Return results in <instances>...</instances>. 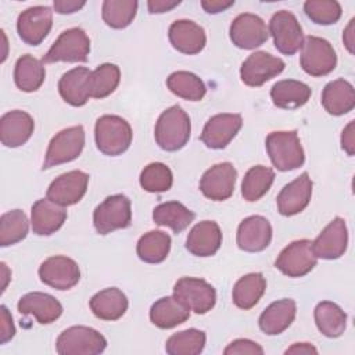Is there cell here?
I'll return each mask as SVG.
<instances>
[{"label": "cell", "mask_w": 355, "mask_h": 355, "mask_svg": "<svg viewBox=\"0 0 355 355\" xmlns=\"http://www.w3.org/2000/svg\"><path fill=\"white\" fill-rule=\"evenodd\" d=\"M190 318V309L175 295L157 300L150 308V320L159 329H172Z\"/></svg>", "instance_id": "cell-32"}, {"label": "cell", "mask_w": 355, "mask_h": 355, "mask_svg": "<svg viewBox=\"0 0 355 355\" xmlns=\"http://www.w3.org/2000/svg\"><path fill=\"white\" fill-rule=\"evenodd\" d=\"M89 184V175L83 171H69L55 178L49 189L47 198L61 207H69L82 200Z\"/></svg>", "instance_id": "cell-16"}, {"label": "cell", "mask_w": 355, "mask_h": 355, "mask_svg": "<svg viewBox=\"0 0 355 355\" xmlns=\"http://www.w3.org/2000/svg\"><path fill=\"white\" fill-rule=\"evenodd\" d=\"M132 223L130 200L123 194H114L98 204L93 212V225L98 234H108L125 229Z\"/></svg>", "instance_id": "cell-6"}, {"label": "cell", "mask_w": 355, "mask_h": 355, "mask_svg": "<svg viewBox=\"0 0 355 355\" xmlns=\"http://www.w3.org/2000/svg\"><path fill=\"white\" fill-rule=\"evenodd\" d=\"M171 250V237L161 230L144 233L136 245L137 257L147 263H159L166 259Z\"/></svg>", "instance_id": "cell-37"}, {"label": "cell", "mask_w": 355, "mask_h": 355, "mask_svg": "<svg viewBox=\"0 0 355 355\" xmlns=\"http://www.w3.org/2000/svg\"><path fill=\"white\" fill-rule=\"evenodd\" d=\"M207 336L202 330L187 329L172 334L165 344L169 355H198L205 347Z\"/></svg>", "instance_id": "cell-40"}, {"label": "cell", "mask_w": 355, "mask_h": 355, "mask_svg": "<svg viewBox=\"0 0 355 355\" xmlns=\"http://www.w3.org/2000/svg\"><path fill=\"white\" fill-rule=\"evenodd\" d=\"M237 171L230 162H220L204 172L200 180L201 193L212 201L227 200L234 191Z\"/></svg>", "instance_id": "cell-17"}, {"label": "cell", "mask_w": 355, "mask_h": 355, "mask_svg": "<svg viewBox=\"0 0 355 355\" xmlns=\"http://www.w3.org/2000/svg\"><path fill=\"white\" fill-rule=\"evenodd\" d=\"M121 80L119 67L111 62L98 65L90 73V97L104 98L115 92Z\"/></svg>", "instance_id": "cell-42"}, {"label": "cell", "mask_w": 355, "mask_h": 355, "mask_svg": "<svg viewBox=\"0 0 355 355\" xmlns=\"http://www.w3.org/2000/svg\"><path fill=\"white\" fill-rule=\"evenodd\" d=\"M107 347L105 337L87 326H72L65 329L55 341L60 355H97Z\"/></svg>", "instance_id": "cell-4"}, {"label": "cell", "mask_w": 355, "mask_h": 355, "mask_svg": "<svg viewBox=\"0 0 355 355\" xmlns=\"http://www.w3.org/2000/svg\"><path fill=\"white\" fill-rule=\"evenodd\" d=\"M90 73L86 67H76L67 71L58 80V92L65 103L72 107H82L90 98Z\"/></svg>", "instance_id": "cell-24"}, {"label": "cell", "mask_w": 355, "mask_h": 355, "mask_svg": "<svg viewBox=\"0 0 355 355\" xmlns=\"http://www.w3.org/2000/svg\"><path fill=\"white\" fill-rule=\"evenodd\" d=\"M272 240V226L265 216L252 215L241 220L237 229V245L247 252L263 251Z\"/></svg>", "instance_id": "cell-21"}, {"label": "cell", "mask_w": 355, "mask_h": 355, "mask_svg": "<svg viewBox=\"0 0 355 355\" xmlns=\"http://www.w3.org/2000/svg\"><path fill=\"white\" fill-rule=\"evenodd\" d=\"M67 220V209L51 200L40 198L31 209L32 230L37 236H50L55 233Z\"/></svg>", "instance_id": "cell-26"}, {"label": "cell", "mask_w": 355, "mask_h": 355, "mask_svg": "<svg viewBox=\"0 0 355 355\" xmlns=\"http://www.w3.org/2000/svg\"><path fill=\"white\" fill-rule=\"evenodd\" d=\"M46 78L43 61L31 54L19 57L14 68V82L17 87L25 93H32L40 89Z\"/></svg>", "instance_id": "cell-33"}, {"label": "cell", "mask_w": 355, "mask_h": 355, "mask_svg": "<svg viewBox=\"0 0 355 355\" xmlns=\"http://www.w3.org/2000/svg\"><path fill=\"white\" fill-rule=\"evenodd\" d=\"M286 64L282 58L266 51H255L250 54L240 68V78L244 85L258 87L283 72Z\"/></svg>", "instance_id": "cell-12"}, {"label": "cell", "mask_w": 355, "mask_h": 355, "mask_svg": "<svg viewBox=\"0 0 355 355\" xmlns=\"http://www.w3.org/2000/svg\"><path fill=\"white\" fill-rule=\"evenodd\" d=\"M90 309L101 320H118L128 311V298L116 287H108L96 293L89 301Z\"/></svg>", "instance_id": "cell-29"}, {"label": "cell", "mask_w": 355, "mask_h": 355, "mask_svg": "<svg viewBox=\"0 0 355 355\" xmlns=\"http://www.w3.org/2000/svg\"><path fill=\"white\" fill-rule=\"evenodd\" d=\"M35 129L33 118L21 110L6 112L0 119V140L6 147L15 148L25 144Z\"/></svg>", "instance_id": "cell-23"}, {"label": "cell", "mask_w": 355, "mask_h": 355, "mask_svg": "<svg viewBox=\"0 0 355 355\" xmlns=\"http://www.w3.org/2000/svg\"><path fill=\"white\" fill-rule=\"evenodd\" d=\"M222 244V230L215 220L198 222L187 234L186 250L196 257H211Z\"/></svg>", "instance_id": "cell-25"}, {"label": "cell", "mask_w": 355, "mask_h": 355, "mask_svg": "<svg viewBox=\"0 0 355 355\" xmlns=\"http://www.w3.org/2000/svg\"><path fill=\"white\" fill-rule=\"evenodd\" d=\"M348 245V230L345 220L334 218L312 241V251L316 258L337 259L344 255Z\"/></svg>", "instance_id": "cell-19"}, {"label": "cell", "mask_w": 355, "mask_h": 355, "mask_svg": "<svg viewBox=\"0 0 355 355\" xmlns=\"http://www.w3.org/2000/svg\"><path fill=\"white\" fill-rule=\"evenodd\" d=\"M268 155L277 171L286 172L302 166L304 150L297 130L272 132L265 140Z\"/></svg>", "instance_id": "cell-3"}, {"label": "cell", "mask_w": 355, "mask_h": 355, "mask_svg": "<svg viewBox=\"0 0 355 355\" xmlns=\"http://www.w3.org/2000/svg\"><path fill=\"white\" fill-rule=\"evenodd\" d=\"M39 277L44 284L55 290H69L79 283L80 269L73 259L64 255H54L42 262Z\"/></svg>", "instance_id": "cell-15"}, {"label": "cell", "mask_w": 355, "mask_h": 355, "mask_svg": "<svg viewBox=\"0 0 355 355\" xmlns=\"http://www.w3.org/2000/svg\"><path fill=\"white\" fill-rule=\"evenodd\" d=\"M234 4V0L225 1V0H204L201 1V7L208 12V14H218Z\"/></svg>", "instance_id": "cell-51"}, {"label": "cell", "mask_w": 355, "mask_h": 355, "mask_svg": "<svg viewBox=\"0 0 355 355\" xmlns=\"http://www.w3.org/2000/svg\"><path fill=\"white\" fill-rule=\"evenodd\" d=\"M196 214L179 201H166L153 211V220L159 226H166L175 233L183 232L194 220Z\"/></svg>", "instance_id": "cell-35"}, {"label": "cell", "mask_w": 355, "mask_h": 355, "mask_svg": "<svg viewBox=\"0 0 355 355\" xmlns=\"http://www.w3.org/2000/svg\"><path fill=\"white\" fill-rule=\"evenodd\" d=\"M312 197V180L306 172L287 183L277 194V211L284 216H293L304 211Z\"/></svg>", "instance_id": "cell-20"}, {"label": "cell", "mask_w": 355, "mask_h": 355, "mask_svg": "<svg viewBox=\"0 0 355 355\" xmlns=\"http://www.w3.org/2000/svg\"><path fill=\"white\" fill-rule=\"evenodd\" d=\"M263 348L247 338H237L232 341L225 349V355H243V354H251V355H263Z\"/></svg>", "instance_id": "cell-46"}, {"label": "cell", "mask_w": 355, "mask_h": 355, "mask_svg": "<svg viewBox=\"0 0 355 355\" xmlns=\"http://www.w3.org/2000/svg\"><path fill=\"white\" fill-rule=\"evenodd\" d=\"M354 22H355V19L352 18L343 32V42L351 54L354 53Z\"/></svg>", "instance_id": "cell-53"}, {"label": "cell", "mask_w": 355, "mask_h": 355, "mask_svg": "<svg viewBox=\"0 0 355 355\" xmlns=\"http://www.w3.org/2000/svg\"><path fill=\"white\" fill-rule=\"evenodd\" d=\"M169 42L178 51L189 55L202 51L207 43L205 31L202 26L190 19L175 21L168 31Z\"/></svg>", "instance_id": "cell-22"}, {"label": "cell", "mask_w": 355, "mask_h": 355, "mask_svg": "<svg viewBox=\"0 0 355 355\" xmlns=\"http://www.w3.org/2000/svg\"><path fill=\"white\" fill-rule=\"evenodd\" d=\"M313 316L319 331L329 338L340 337L347 327V313L331 301L319 302Z\"/></svg>", "instance_id": "cell-36"}, {"label": "cell", "mask_w": 355, "mask_h": 355, "mask_svg": "<svg viewBox=\"0 0 355 355\" xmlns=\"http://www.w3.org/2000/svg\"><path fill=\"white\" fill-rule=\"evenodd\" d=\"M19 313L33 316L40 324H49L57 320L62 313V305L53 295L33 291L22 295L17 305Z\"/></svg>", "instance_id": "cell-27"}, {"label": "cell", "mask_w": 355, "mask_h": 355, "mask_svg": "<svg viewBox=\"0 0 355 355\" xmlns=\"http://www.w3.org/2000/svg\"><path fill=\"white\" fill-rule=\"evenodd\" d=\"M15 336V327L12 323V316L6 308V305L0 306V344L8 343Z\"/></svg>", "instance_id": "cell-47"}, {"label": "cell", "mask_w": 355, "mask_h": 355, "mask_svg": "<svg viewBox=\"0 0 355 355\" xmlns=\"http://www.w3.org/2000/svg\"><path fill=\"white\" fill-rule=\"evenodd\" d=\"M132 128L122 116L103 115L96 121V146L105 155L116 157L125 153L132 143Z\"/></svg>", "instance_id": "cell-2"}, {"label": "cell", "mask_w": 355, "mask_h": 355, "mask_svg": "<svg viewBox=\"0 0 355 355\" xmlns=\"http://www.w3.org/2000/svg\"><path fill=\"white\" fill-rule=\"evenodd\" d=\"M168 89L178 97L189 101H200L207 93L204 82L193 72L176 71L166 79Z\"/></svg>", "instance_id": "cell-39"}, {"label": "cell", "mask_w": 355, "mask_h": 355, "mask_svg": "<svg viewBox=\"0 0 355 355\" xmlns=\"http://www.w3.org/2000/svg\"><path fill=\"white\" fill-rule=\"evenodd\" d=\"M311 87L295 79H283L270 89V98L277 108L295 110L302 107L311 98Z\"/></svg>", "instance_id": "cell-31"}, {"label": "cell", "mask_w": 355, "mask_h": 355, "mask_svg": "<svg viewBox=\"0 0 355 355\" xmlns=\"http://www.w3.org/2000/svg\"><path fill=\"white\" fill-rule=\"evenodd\" d=\"M297 304L291 298H283L272 302L259 316V329L268 336L283 333L294 322Z\"/></svg>", "instance_id": "cell-28"}, {"label": "cell", "mask_w": 355, "mask_h": 355, "mask_svg": "<svg viewBox=\"0 0 355 355\" xmlns=\"http://www.w3.org/2000/svg\"><path fill=\"white\" fill-rule=\"evenodd\" d=\"M318 258L312 251V241L295 240L282 250L275 266L288 277H302L316 266Z\"/></svg>", "instance_id": "cell-11"}, {"label": "cell", "mask_w": 355, "mask_h": 355, "mask_svg": "<svg viewBox=\"0 0 355 355\" xmlns=\"http://www.w3.org/2000/svg\"><path fill=\"white\" fill-rule=\"evenodd\" d=\"M243 125L240 114H218L211 116L200 136V140L214 150L225 148L239 133Z\"/></svg>", "instance_id": "cell-18"}, {"label": "cell", "mask_w": 355, "mask_h": 355, "mask_svg": "<svg viewBox=\"0 0 355 355\" xmlns=\"http://www.w3.org/2000/svg\"><path fill=\"white\" fill-rule=\"evenodd\" d=\"M173 295L190 311L204 315L215 306V288L200 277H180L173 287Z\"/></svg>", "instance_id": "cell-10"}, {"label": "cell", "mask_w": 355, "mask_h": 355, "mask_svg": "<svg viewBox=\"0 0 355 355\" xmlns=\"http://www.w3.org/2000/svg\"><path fill=\"white\" fill-rule=\"evenodd\" d=\"M53 26V11L47 6L29 7L18 15L17 32L29 46H39Z\"/></svg>", "instance_id": "cell-13"}, {"label": "cell", "mask_w": 355, "mask_h": 355, "mask_svg": "<svg viewBox=\"0 0 355 355\" xmlns=\"http://www.w3.org/2000/svg\"><path fill=\"white\" fill-rule=\"evenodd\" d=\"M354 121H351L343 130L341 135V147L348 155H354L355 153V133H354Z\"/></svg>", "instance_id": "cell-48"}, {"label": "cell", "mask_w": 355, "mask_h": 355, "mask_svg": "<svg viewBox=\"0 0 355 355\" xmlns=\"http://www.w3.org/2000/svg\"><path fill=\"white\" fill-rule=\"evenodd\" d=\"M306 17L318 25L336 24L341 17V6L334 0H308L304 3Z\"/></svg>", "instance_id": "cell-45"}, {"label": "cell", "mask_w": 355, "mask_h": 355, "mask_svg": "<svg viewBox=\"0 0 355 355\" xmlns=\"http://www.w3.org/2000/svg\"><path fill=\"white\" fill-rule=\"evenodd\" d=\"M137 6L136 0H105L101 7V15L108 26L123 29L135 19Z\"/></svg>", "instance_id": "cell-43"}, {"label": "cell", "mask_w": 355, "mask_h": 355, "mask_svg": "<svg viewBox=\"0 0 355 355\" xmlns=\"http://www.w3.org/2000/svg\"><path fill=\"white\" fill-rule=\"evenodd\" d=\"M322 105L330 115H344L355 107L354 86L345 79L329 82L322 92Z\"/></svg>", "instance_id": "cell-30"}, {"label": "cell", "mask_w": 355, "mask_h": 355, "mask_svg": "<svg viewBox=\"0 0 355 355\" xmlns=\"http://www.w3.org/2000/svg\"><path fill=\"white\" fill-rule=\"evenodd\" d=\"M180 4L179 0L175 1H169V0H150L147 3L148 7V12L150 14H162V12H168L172 8L178 7Z\"/></svg>", "instance_id": "cell-50"}, {"label": "cell", "mask_w": 355, "mask_h": 355, "mask_svg": "<svg viewBox=\"0 0 355 355\" xmlns=\"http://www.w3.org/2000/svg\"><path fill=\"white\" fill-rule=\"evenodd\" d=\"M300 65L311 76H324L336 68L337 55L326 39L308 36L301 47Z\"/></svg>", "instance_id": "cell-8"}, {"label": "cell", "mask_w": 355, "mask_h": 355, "mask_svg": "<svg viewBox=\"0 0 355 355\" xmlns=\"http://www.w3.org/2000/svg\"><path fill=\"white\" fill-rule=\"evenodd\" d=\"M90 53V39L80 28L64 31L49 51L43 55L44 64L53 62H86Z\"/></svg>", "instance_id": "cell-5"}, {"label": "cell", "mask_w": 355, "mask_h": 355, "mask_svg": "<svg viewBox=\"0 0 355 355\" xmlns=\"http://www.w3.org/2000/svg\"><path fill=\"white\" fill-rule=\"evenodd\" d=\"M266 290V279L262 273H248L233 286L232 298L237 308L251 309L258 304Z\"/></svg>", "instance_id": "cell-34"}, {"label": "cell", "mask_w": 355, "mask_h": 355, "mask_svg": "<svg viewBox=\"0 0 355 355\" xmlns=\"http://www.w3.org/2000/svg\"><path fill=\"white\" fill-rule=\"evenodd\" d=\"M275 180V172L269 166L255 165L247 171L241 182V196L245 201L254 202L262 198Z\"/></svg>", "instance_id": "cell-38"}, {"label": "cell", "mask_w": 355, "mask_h": 355, "mask_svg": "<svg viewBox=\"0 0 355 355\" xmlns=\"http://www.w3.org/2000/svg\"><path fill=\"white\" fill-rule=\"evenodd\" d=\"M29 230V222L22 209H11L0 218V245L8 247L24 240Z\"/></svg>", "instance_id": "cell-41"}, {"label": "cell", "mask_w": 355, "mask_h": 355, "mask_svg": "<svg viewBox=\"0 0 355 355\" xmlns=\"http://www.w3.org/2000/svg\"><path fill=\"white\" fill-rule=\"evenodd\" d=\"M284 354H318V349L309 343H295Z\"/></svg>", "instance_id": "cell-52"}, {"label": "cell", "mask_w": 355, "mask_h": 355, "mask_svg": "<svg viewBox=\"0 0 355 355\" xmlns=\"http://www.w3.org/2000/svg\"><path fill=\"white\" fill-rule=\"evenodd\" d=\"M268 29L269 35L273 37L275 47L282 54L293 55L302 47V28L293 12L287 10L275 12L269 21Z\"/></svg>", "instance_id": "cell-9"}, {"label": "cell", "mask_w": 355, "mask_h": 355, "mask_svg": "<svg viewBox=\"0 0 355 355\" xmlns=\"http://www.w3.org/2000/svg\"><path fill=\"white\" fill-rule=\"evenodd\" d=\"M85 146V130L80 125L60 130L49 143L43 169L76 159Z\"/></svg>", "instance_id": "cell-7"}, {"label": "cell", "mask_w": 355, "mask_h": 355, "mask_svg": "<svg viewBox=\"0 0 355 355\" xmlns=\"http://www.w3.org/2000/svg\"><path fill=\"white\" fill-rule=\"evenodd\" d=\"M1 269H3V277H4V283H3V291H4V290H6V286H7V280H8V277H7V275H6L8 269H7V265H6L4 262H1Z\"/></svg>", "instance_id": "cell-54"}, {"label": "cell", "mask_w": 355, "mask_h": 355, "mask_svg": "<svg viewBox=\"0 0 355 355\" xmlns=\"http://www.w3.org/2000/svg\"><path fill=\"white\" fill-rule=\"evenodd\" d=\"M191 123L186 111L180 105L166 108L158 118L154 129L157 144L165 151H178L190 139Z\"/></svg>", "instance_id": "cell-1"}, {"label": "cell", "mask_w": 355, "mask_h": 355, "mask_svg": "<svg viewBox=\"0 0 355 355\" xmlns=\"http://www.w3.org/2000/svg\"><path fill=\"white\" fill-rule=\"evenodd\" d=\"M85 4H86L85 1H76V0H55L54 10L58 14H72L79 11Z\"/></svg>", "instance_id": "cell-49"}, {"label": "cell", "mask_w": 355, "mask_h": 355, "mask_svg": "<svg viewBox=\"0 0 355 355\" xmlns=\"http://www.w3.org/2000/svg\"><path fill=\"white\" fill-rule=\"evenodd\" d=\"M229 36L236 47L252 50L262 46L268 40L269 29L261 17L251 12H244L232 21Z\"/></svg>", "instance_id": "cell-14"}, {"label": "cell", "mask_w": 355, "mask_h": 355, "mask_svg": "<svg viewBox=\"0 0 355 355\" xmlns=\"http://www.w3.org/2000/svg\"><path fill=\"white\" fill-rule=\"evenodd\" d=\"M173 175L162 162H151L140 173V186L148 193H164L172 187Z\"/></svg>", "instance_id": "cell-44"}]
</instances>
